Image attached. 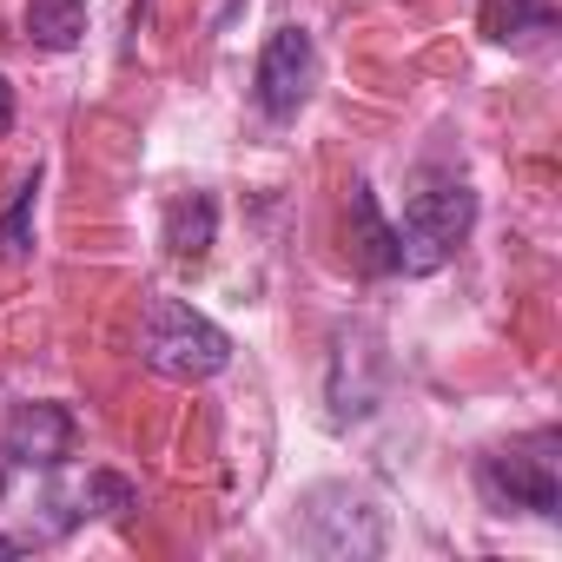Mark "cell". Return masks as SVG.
Here are the masks:
<instances>
[{"label": "cell", "mask_w": 562, "mask_h": 562, "mask_svg": "<svg viewBox=\"0 0 562 562\" xmlns=\"http://www.w3.org/2000/svg\"><path fill=\"white\" fill-rule=\"evenodd\" d=\"M0 133H14V87H8V74H0Z\"/></svg>", "instance_id": "13"}, {"label": "cell", "mask_w": 562, "mask_h": 562, "mask_svg": "<svg viewBox=\"0 0 562 562\" xmlns=\"http://www.w3.org/2000/svg\"><path fill=\"white\" fill-rule=\"evenodd\" d=\"M476 490L490 509H522V516H555L562 509V437L555 430H529L516 443H496L476 463Z\"/></svg>", "instance_id": "3"}, {"label": "cell", "mask_w": 562, "mask_h": 562, "mask_svg": "<svg viewBox=\"0 0 562 562\" xmlns=\"http://www.w3.org/2000/svg\"><path fill=\"white\" fill-rule=\"evenodd\" d=\"M476 225V192L470 179L443 172V166H424L411 179V199H404V218H397V271L424 278V271H443L463 238Z\"/></svg>", "instance_id": "1"}, {"label": "cell", "mask_w": 562, "mask_h": 562, "mask_svg": "<svg viewBox=\"0 0 562 562\" xmlns=\"http://www.w3.org/2000/svg\"><path fill=\"white\" fill-rule=\"evenodd\" d=\"M345 238H351V258H358L364 278H391V271H397V225L378 212L371 179H351V199H345Z\"/></svg>", "instance_id": "7"}, {"label": "cell", "mask_w": 562, "mask_h": 562, "mask_svg": "<svg viewBox=\"0 0 562 562\" xmlns=\"http://www.w3.org/2000/svg\"><path fill=\"white\" fill-rule=\"evenodd\" d=\"M331 503L338 509H305L299 542L318 549V555H378L384 549V516L351 490H331Z\"/></svg>", "instance_id": "5"}, {"label": "cell", "mask_w": 562, "mask_h": 562, "mask_svg": "<svg viewBox=\"0 0 562 562\" xmlns=\"http://www.w3.org/2000/svg\"><path fill=\"white\" fill-rule=\"evenodd\" d=\"M312 80H318V47H312L305 27H278V34L258 47L251 93H258V113H265V120H292V113L312 100Z\"/></svg>", "instance_id": "4"}, {"label": "cell", "mask_w": 562, "mask_h": 562, "mask_svg": "<svg viewBox=\"0 0 562 562\" xmlns=\"http://www.w3.org/2000/svg\"><path fill=\"white\" fill-rule=\"evenodd\" d=\"M87 34V0H27V41L41 54H74Z\"/></svg>", "instance_id": "9"}, {"label": "cell", "mask_w": 562, "mask_h": 562, "mask_svg": "<svg viewBox=\"0 0 562 562\" xmlns=\"http://www.w3.org/2000/svg\"><path fill=\"white\" fill-rule=\"evenodd\" d=\"M0 555H21V542H14V536H0Z\"/></svg>", "instance_id": "14"}, {"label": "cell", "mask_w": 562, "mask_h": 562, "mask_svg": "<svg viewBox=\"0 0 562 562\" xmlns=\"http://www.w3.org/2000/svg\"><path fill=\"white\" fill-rule=\"evenodd\" d=\"M212 238H218V205H212V192H179V199L166 205V251H172L179 265H199V258L212 251Z\"/></svg>", "instance_id": "8"}, {"label": "cell", "mask_w": 562, "mask_h": 562, "mask_svg": "<svg viewBox=\"0 0 562 562\" xmlns=\"http://www.w3.org/2000/svg\"><path fill=\"white\" fill-rule=\"evenodd\" d=\"M0 450H8L14 470H54L74 450V411L67 404H14Z\"/></svg>", "instance_id": "6"}, {"label": "cell", "mask_w": 562, "mask_h": 562, "mask_svg": "<svg viewBox=\"0 0 562 562\" xmlns=\"http://www.w3.org/2000/svg\"><path fill=\"white\" fill-rule=\"evenodd\" d=\"M139 364L172 384H205L232 364V338L186 299H153L146 325H139Z\"/></svg>", "instance_id": "2"}, {"label": "cell", "mask_w": 562, "mask_h": 562, "mask_svg": "<svg viewBox=\"0 0 562 562\" xmlns=\"http://www.w3.org/2000/svg\"><path fill=\"white\" fill-rule=\"evenodd\" d=\"M80 509H87V516H133V509H139V490H133L120 470H87Z\"/></svg>", "instance_id": "11"}, {"label": "cell", "mask_w": 562, "mask_h": 562, "mask_svg": "<svg viewBox=\"0 0 562 562\" xmlns=\"http://www.w3.org/2000/svg\"><path fill=\"white\" fill-rule=\"evenodd\" d=\"M34 192H41V172L14 192V205H8V218H0V258H21L27 251V225H34Z\"/></svg>", "instance_id": "12"}, {"label": "cell", "mask_w": 562, "mask_h": 562, "mask_svg": "<svg viewBox=\"0 0 562 562\" xmlns=\"http://www.w3.org/2000/svg\"><path fill=\"white\" fill-rule=\"evenodd\" d=\"M483 41L509 47V41H529V34H549L555 27V8L549 0H483V14H476Z\"/></svg>", "instance_id": "10"}]
</instances>
